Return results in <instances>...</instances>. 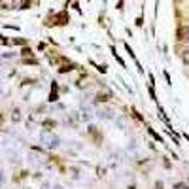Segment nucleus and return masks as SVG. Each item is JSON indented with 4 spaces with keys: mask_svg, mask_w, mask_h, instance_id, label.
I'll list each match as a JSON object with an SVG mask.
<instances>
[{
    "mask_svg": "<svg viewBox=\"0 0 189 189\" xmlns=\"http://www.w3.org/2000/svg\"><path fill=\"white\" fill-rule=\"evenodd\" d=\"M178 40L180 42L189 40V27H180V29H178Z\"/></svg>",
    "mask_w": 189,
    "mask_h": 189,
    "instance_id": "1",
    "label": "nucleus"
},
{
    "mask_svg": "<svg viewBox=\"0 0 189 189\" xmlns=\"http://www.w3.org/2000/svg\"><path fill=\"white\" fill-rule=\"evenodd\" d=\"M99 100H102V102H104V100H108V95H104V93H100V95H99Z\"/></svg>",
    "mask_w": 189,
    "mask_h": 189,
    "instance_id": "2",
    "label": "nucleus"
},
{
    "mask_svg": "<svg viewBox=\"0 0 189 189\" xmlns=\"http://www.w3.org/2000/svg\"><path fill=\"white\" fill-rule=\"evenodd\" d=\"M184 62H187V65H189V51H185V55H184Z\"/></svg>",
    "mask_w": 189,
    "mask_h": 189,
    "instance_id": "3",
    "label": "nucleus"
},
{
    "mask_svg": "<svg viewBox=\"0 0 189 189\" xmlns=\"http://www.w3.org/2000/svg\"><path fill=\"white\" fill-rule=\"evenodd\" d=\"M187 189H189V187H187Z\"/></svg>",
    "mask_w": 189,
    "mask_h": 189,
    "instance_id": "4",
    "label": "nucleus"
}]
</instances>
